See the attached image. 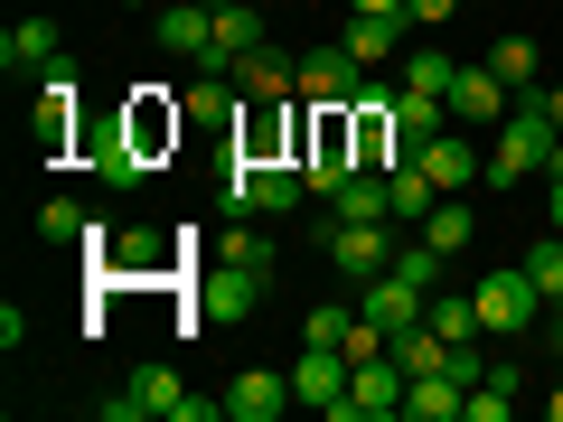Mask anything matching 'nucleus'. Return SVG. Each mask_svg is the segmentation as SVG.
Instances as JSON below:
<instances>
[{
  "label": "nucleus",
  "mask_w": 563,
  "mask_h": 422,
  "mask_svg": "<svg viewBox=\"0 0 563 422\" xmlns=\"http://www.w3.org/2000/svg\"><path fill=\"white\" fill-rule=\"evenodd\" d=\"M517 273L536 281L544 301H554V291H563V235H536V244H526V254H517Z\"/></svg>",
  "instance_id": "473e14b6"
},
{
  "label": "nucleus",
  "mask_w": 563,
  "mask_h": 422,
  "mask_svg": "<svg viewBox=\"0 0 563 422\" xmlns=\"http://www.w3.org/2000/svg\"><path fill=\"white\" fill-rule=\"evenodd\" d=\"M470 10H488V0H470Z\"/></svg>",
  "instance_id": "c03bdc74"
},
{
  "label": "nucleus",
  "mask_w": 563,
  "mask_h": 422,
  "mask_svg": "<svg viewBox=\"0 0 563 422\" xmlns=\"http://www.w3.org/2000/svg\"><path fill=\"white\" fill-rule=\"evenodd\" d=\"M85 169H95V179H113V188H141V179H151V160H141V141L122 132V113L85 132Z\"/></svg>",
  "instance_id": "9b49d317"
},
{
  "label": "nucleus",
  "mask_w": 563,
  "mask_h": 422,
  "mask_svg": "<svg viewBox=\"0 0 563 422\" xmlns=\"http://www.w3.org/2000/svg\"><path fill=\"white\" fill-rule=\"evenodd\" d=\"M422 244H432V254H470V207L442 198L432 216H422Z\"/></svg>",
  "instance_id": "2f4dec72"
},
{
  "label": "nucleus",
  "mask_w": 563,
  "mask_h": 422,
  "mask_svg": "<svg viewBox=\"0 0 563 422\" xmlns=\"http://www.w3.org/2000/svg\"><path fill=\"white\" fill-rule=\"evenodd\" d=\"M347 376H357V357H347V347H301L291 395H301L310 413H329V403H347Z\"/></svg>",
  "instance_id": "f8f14e48"
},
{
  "label": "nucleus",
  "mask_w": 563,
  "mask_h": 422,
  "mask_svg": "<svg viewBox=\"0 0 563 422\" xmlns=\"http://www.w3.org/2000/svg\"><path fill=\"white\" fill-rule=\"evenodd\" d=\"M404 422H470V385H461V376H413Z\"/></svg>",
  "instance_id": "5701e85b"
},
{
  "label": "nucleus",
  "mask_w": 563,
  "mask_h": 422,
  "mask_svg": "<svg viewBox=\"0 0 563 422\" xmlns=\"http://www.w3.org/2000/svg\"><path fill=\"white\" fill-rule=\"evenodd\" d=\"M357 95H366V85H357V57H347L339 38H320V47L301 57V103H357Z\"/></svg>",
  "instance_id": "4468645a"
},
{
  "label": "nucleus",
  "mask_w": 563,
  "mask_h": 422,
  "mask_svg": "<svg viewBox=\"0 0 563 422\" xmlns=\"http://www.w3.org/2000/svg\"><path fill=\"white\" fill-rule=\"evenodd\" d=\"M357 310H366V320L385 329V338H395V329H413V320H422V310H432V301H422L413 281H395V273H376V281H366V301H357Z\"/></svg>",
  "instance_id": "4be33fe9"
},
{
  "label": "nucleus",
  "mask_w": 563,
  "mask_h": 422,
  "mask_svg": "<svg viewBox=\"0 0 563 422\" xmlns=\"http://www.w3.org/2000/svg\"><path fill=\"white\" fill-rule=\"evenodd\" d=\"M244 57H263V20L244 10V0H217V29H207V57H198V66H217V76H235Z\"/></svg>",
  "instance_id": "ddd939ff"
},
{
  "label": "nucleus",
  "mask_w": 563,
  "mask_h": 422,
  "mask_svg": "<svg viewBox=\"0 0 563 422\" xmlns=\"http://www.w3.org/2000/svg\"><path fill=\"white\" fill-rule=\"evenodd\" d=\"M122 132L141 141V160L161 169L169 151H179V132H188V103H169L161 85H132V103H122Z\"/></svg>",
  "instance_id": "1a4fd4ad"
},
{
  "label": "nucleus",
  "mask_w": 563,
  "mask_h": 422,
  "mask_svg": "<svg viewBox=\"0 0 563 422\" xmlns=\"http://www.w3.org/2000/svg\"><path fill=\"white\" fill-rule=\"evenodd\" d=\"M207 29H217V0H169L161 20H151V38H161L169 57L198 66V57H207Z\"/></svg>",
  "instance_id": "f3484780"
},
{
  "label": "nucleus",
  "mask_w": 563,
  "mask_h": 422,
  "mask_svg": "<svg viewBox=\"0 0 563 422\" xmlns=\"http://www.w3.org/2000/svg\"><path fill=\"white\" fill-rule=\"evenodd\" d=\"M461 10H470V0H404V20H413V29H442V20H461Z\"/></svg>",
  "instance_id": "4c0bfd02"
},
{
  "label": "nucleus",
  "mask_w": 563,
  "mask_h": 422,
  "mask_svg": "<svg viewBox=\"0 0 563 422\" xmlns=\"http://www.w3.org/2000/svg\"><path fill=\"white\" fill-rule=\"evenodd\" d=\"M85 225H95V216H85L76 198H47L38 207V235H57V244H85Z\"/></svg>",
  "instance_id": "f704fd0d"
},
{
  "label": "nucleus",
  "mask_w": 563,
  "mask_h": 422,
  "mask_svg": "<svg viewBox=\"0 0 563 422\" xmlns=\"http://www.w3.org/2000/svg\"><path fill=\"white\" fill-rule=\"evenodd\" d=\"M385 179H395V225H422V216H432V207H442V188L422 179V160H395V169H385Z\"/></svg>",
  "instance_id": "cd10ccee"
},
{
  "label": "nucleus",
  "mask_w": 563,
  "mask_h": 422,
  "mask_svg": "<svg viewBox=\"0 0 563 422\" xmlns=\"http://www.w3.org/2000/svg\"><path fill=\"white\" fill-rule=\"evenodd\" d=\"M544 122H554V132H563V85H544Z\"/></svg>",
  "instance_id": "a19ab883"
},
{
  "label": "nucleus",
  "mask_w": 563,
  "mask_h": 422,
  "mask_svg": "<svg viewBox=\"0 0 563 422\" xmlns=\"http://www.w3.org/2000/svg\"><path fill=\"white\" fill-rule=\"evenodd\" d=\"M301 198H310L301 160H254V151L225 160V207H235V216H291Z\"/></svg>",
  "instance_id": "7ed1b4c3"
},
{
  "label": "nucleus",
  "mask_w": 563,
  "mask_h": 422,
  "mask_svg": "<svg viewBox=\"0 0 563 422\" xmlns=\"http://www.w3.org/2000/svg\"><path fill=\"white\" fill-rule=\"evenodd\" d=\"M85 85H76V66H47V76H38V122H29V132H38V151H47V160H66V151H76V122H85Z\"/></svg>",
  "instance_id": "6e6552de"
},
{
  "label": "nucleus",
  "mask_w": 563,
  "mask_h": 422,
  "mask_svg": "<svg viewBox=\"0 0 563 422\" xmlns=\"http://www.w3.org/2000/svg\"><path fill=\"white\" fill-rule=\"evenodd\" d=\"M413 160H422V179L442 188V198H470V169H479V160H470V141H461V132H432Z\"/></svg>",
  "instance_id": "412c9836"
},
{
  "label": "nucleus",
  "mask_w": 563,
  "mask_h": 422,
  "mask_svg": "<svg viewBox=\"0 0 563 422\" xmlns=\"http://www.w3.org/2000/svg\"><path fill=\"white\" fill-rule=\"evenodd\" d=\"M291 95H301V57H273V47L244 57V103H291Z\"/></svg>",
  "instance_id": "b1692460"
},
{
  "label": "nucleus",
  "mask_w": 563,
  "mask_h": 422,
  "mask_svg": "<svg viewBox=\"0 0 563 422\" xmlns=\"http://www.w3.org/2000/svg\"><path fill=\"white\" fill-rule=\"evenodd\" d=\"M282 403H301V395H291V376H263V366H244L225 385V422H273Z\"/></svg>",
  "instance_id": "6ab92c4d"
},
{
  "label": "nucleus",
  "mask_w": 563,
  "mask_h": 422,
  "mask_svg": "<svg viewBox=\"0 0 563 422\" xmlns=\"http://www.w3.org/2000/svg\"><path fill=\"white\" fill-rule=\"evenodd\" d=\"M347 10H404V0H347Z\"/></svg>",
  "instance_id": "37998d69"
},
{
  "label": "nucleus",
  "mask_w": 563,
  "mask_h": 422,
  "mask_svg": "<svg viewBox=\"0 0 563 422\" xmlns=\"http://www.w3.org/2000/svg\"><path fill=\"white\" fill-rule=\"evenodd\" d=\"M404 85H413V95H442V103H451V57H442V47H413V57H404Z\"/></svg>",
  "instance_id": "72a5a7b5"
},
{
  "label": "nucleus",
  "mask_w": 563,
  "mask_h": 422,
  "mask_svg": "<svg viewBox=\"0 0 563 422\" xmlns=\"http://www.w3.org/2000/svg\"><path fill=\"white\" fill-rule=\"evenodd\" d=\"M207 254H217V263H254V273H263V263H273V244H263V235H244V225H225V235L207 244Z\"/></svg>",
  "instance_id": "c9c22d12"
},
{
  "label": "nucleus",
  "mask_w": 563,
  "mask_h": 422,
  "mask_svg": "<svg viewBox=\"0 0 563 422\" xmlns=\"http://www.w3.org/2000/svg\"><path fill=\"white\" fill-rule=\"evenodd\" d=\"M442 263H451V254H432V244H395V263H385V273L413 281L422 301H432V291H442Z\"/></svg>",
  "instance_id": "7c9ffc66"
},
{
  "label": "nucleus",
  "mask_w": 563,
  "mask_h": 422,
  "mask_svg": "<svg viewBox=\"0 0 563 422\" xmlns=\"http://www.w3.org/2000/svg\"><path fill=\"white\" fill-rule=\"evenodd\" d=\"M470 310H479V329H498V338H526V329L544 320V291L507 263V273H479V281H470Z\"/></svg>",
  "instance_id": "39448f33"
},
{
  "label": "nucleus",
  "mask_w": 563,
  "mask_h": 422,
  "mask_svg": "<svg viewBox=\"0 0 563 422\" xmlns=\"http://www.w3.org/2000/svg\"><path fill=\"white\" fill-rule=\"evenodd\" d=\"M329 263L347 281H376L395 263V216H329Z\"/></svg>",
  "instance_id": "0eeeda50"
},
{
  "label": "nucleus",
  "mask_w": 563,
  "mask_h": 422,
  "mask_svg": "<svg viewBox=\"0 0 563 422\" xmlns=\"http://www.w3.org/2000/svg\"><path fill=\"white\" fill-rule=\"evenodd\" d=\"M536 329H544V347H554V357H563V291H554V301H544V320H536Z\"/></svg>",
  "instance_id": "58836bf2"
},
{
  "label": "nucleus",
  "mask_w": 563,
  "mask_h": 422,
  "mask_svg": "<svg viewBox=\"0 0 563 422\" xmlns=\"http://www.w3.org/2000/svg\"><path fill=\"white\" fill-rule=\"evenodd\" d=\"M488 66L507 76V95H536V85H544V57H536V38H498V47H488Z\"/></svg>",
  "instance_id": "c85d7f7f"
},
{
  "label": "nucleus",
  "mask_w": 563,
  "mask_h": 422,
  "mask_svg": "<svg viewBox=\"0 0 563 422\" xmlns=\"http://www.w3.org/2000/svg\"><path fill=\"white\" fill-rule=\"evenodd\" d=\"M103 422H225V395H188L169 366H141L122 395H103L95 403Z\"/></svg>",
  "instance_id": "f257e3e1"
},
{
  "label": "nucleus",
  "mask_w": 563,
  "mask_h": 422,
  "mask_svg": "<svg viewBox=\"0 0 563 422\" xmlns=\"http://www.w3.org/2000/svg\"><path fill=\"white\" fill-rule=\"evenodd\" d=\"M329 216H395V179H385V169H347V188L329 198Z\"/></svg>",
  "instance_id": "a878e982"
},
{
  "label": "nucleus",
  "mask_w": 563,
  "mask_h": 422,
  "mask_svg": "<svg viewBox=\"0 0 563 422\" xmlns=\"http://www.w3.org/2000/svg\"><path fill=\"white\" fill-rule=\"evenodd\" d=\"M347 169H357V122H347V103H310V122H301V179H310V198H339Z\"/></svg>",
  "instance_id": "f03ea898"
},
{
  "label": "nucleus",
  "mask_w": 563,
  "mask_h": 422,
  "mask_svg": "<svg viewBox=\"0 0 563 422\" xmlns=\"http://www.w3.org/2000/svg\"><path fill=\"white\" fill-rule=\"evenodd\" d=\"M404 29H413V20H404V10H347L339 47H347V57H357V66H385V57H395V38H404Z\"/></svg>",
  "instance_id": "a211bd4d"
},
{
  "label": "nucleus",
  "mask_w": 563,
  "mask_h": 422,
  "mask_svg": "<svg viewBox=\"0 0 563 422\" xmlns=\"http://www.w3.org/2000/svg\"><path fill=\"white\" fill-rule=\"evenodd\" d=\"M507 103H517V95H507V76H498V66H451V113H461V122H507Z\"/></svg>",
  "instance_id": "2eb2a0df"
},
{
  "label": "nucleus",
  "mask_w": 563,
  "mask_h": 422,
  "mask_svg": "<svg viewBox=\"0 0 563 422\" xmlns=\"http://www.w3.org/2000/svg\"><path fill=\"white\" fill-rule=\"evenodd\" d=\"M254 301H263V273H254V263H217V273L198 281V301H188V320H179V329H207V320H254Z\"/></svg>",
  "instance_id": "9d476101"
},
{
  "label": "nucleus",
  "mask_w": 563,
  "mask_h": 422,
  "mask_svg": "<svg viewBox=\"0 0 563 422\" xmlns=\"http://www.w3.org/2000/svg\"><path fill=\"white\" fill-rule=\"evenodd\" d=\"M517 395H526V366L498 357L479 385H470V422H507V413H517Z\"/></svg>",
  "instance_id": "393cba45"
},
{
  "label": "nucleus",
  "mask_w": 563,
  "mask_h": 422,
  "mask_svg": "<svg viewBox=\"0 0 563 422\" xmlns=\"http://www.w3.org/2000/svg\"><path fill=\"white\" fill-rule=\"evenodd\" d=\"M347 320H357V310H310V320H301V347H339Z\"/></svg>",
  "instance_id": "e433bc0d"
},
{
  "label": "nucleus",
  "mask_w": 563,
  "mask_h": 422,
  "mask_svg": "<svg viewBox=\"0 0 563 422\" xmlns=\"http://www.w3.org/2000/svg\"><path fill=\"white\" fill-rule=\"evenodd\" d=\"M404 395H413V376H404L395 347H385V357H366L357 376H347V403H329L320 422H395V413H404Z\"/></svg>",
  "instance_id": "423d86ee"
},
{
  "label": "nucleus",
  "mask_w": 563,
  "mask_h": 422,
  "mask_svg": "<svg viewBox=\"0 0 563 422\" xmlns=\"http://www.w3.org/2000/svg\"><path fill=\"white\" fill-rule=\"evenodd\" d=\"M188 122H207V132H225V122H235V85L217 76V66H198V85H188Z\"/></svg>",
  "instance_id": "bb28decb"
},
{
  "label": "nucleus",
  "mask_w": 563,
  "mask_h": 422,
  "mask_svg": "<svg viewBox=\"0 0 563 422\" xmlns=\"http://www.w3.org/2000/svg\"><path fill=\"white\" fill-rule=\"evenodd\" d=\"M66 57V38H57V20H20L10 38H0V66L10 76H47V66Z\"/></svg>",
  "instance_id": "aec40b11"
},
{
  "label": "nucleus",
  "mask_w": 563,
  "mask_h": 422,
  "mask_svg": "<svg viewBox=\"0 0 563 422\" xmlns=\"http://www.w3.org/2000/svg\"><path fill=\"white\" fill-rule=\"evenodd\" d=\"M442 113H451L442 95H413V85H404V95H395V132L413 141V151H422V141H432V132H442Z\"/></svg>",
  "instance_id": "c756f323"
},
{
  "label": "nucleus",
  "mask_w": 563,
  "mask_h": 422,
  "mask_svg": "<svg viewBox=\"0 0 563 422\" xmlns=\"http://www.w3.org/2000/svg\"><path fill=\"white\" fill-rule=\"evenodd\" d=\"M544 225L563 235V179H544Z\"/></svg>",
  "instance_id": "ea45409f"
},
{
  "label": "nucleus",
  "mask_w": 563,
  "mask_h": 422,
  "mask_svg": "<svg viewBox=\"0 0 563 422\" xmlns=\"http://www.w3.org/2000/svg\"><path fill=\"white\" fill-rule=\"evenodd\" d=\"M95 273H103V281H151V273H169V244L151 235V225H132V235H113V244L95 254Z\"/></svg>",
  "instance_id": "dca6fc26"
},
{
  "label": "nucleus",
  "mask_w": 563,
  "mask_h": 422,
  "mask_svg": "<svg viewBox=\"0 0 563 422\" xmlns=\"http://www.w3.org/2000/svg\"><path fill=\"white\" fill-rule=\"evenodd\" d=\"M544 151H554V122H544V85H536V95H517V103H507L498 151H488V179H498V188L536 179V169H544Z\"/></svg>",
  "instance_id": "20e7f679"
},
{
  "label": "nucleus",
  "mask_w": 563,
  "mask_h": 422,
  "mask_svg": "<svg viewBox=\"0 0 563 422\" xmlns=\"http://www.w3.org/2000/svg\"><path fill=\"white\" fill-rule=\"evenodd\" d=\"M544 422H563V385H544Z\"/></svg>",
  "instance_id": "79ce46f5"
}]
</instances>
